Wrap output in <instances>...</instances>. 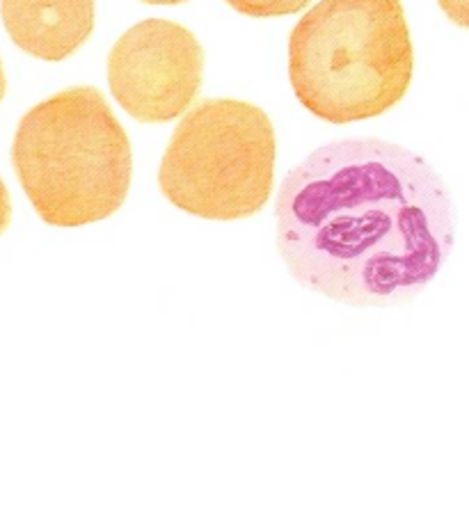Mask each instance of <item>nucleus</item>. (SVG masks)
<instances>
[{
  "mask_svg": "<svg viewBox=\"0 0 469 512\" xmlns=\"http://www.w3.org/2000/svg\"><path fill=\"white\" fill-rule=\"evenodd\" d=\"M5 92H7V78H5V71H3V62H0V101L5 99Z\"/></svg>",
  "mask_w": 469,
  "mask_h": 512,
  "instance_id": "10",
  "label": "nucleus"
},
{
  "mask_svg": "<svg viewBox=\"0 0 469 512\" xmlns=\"http://www.w3.org/2000/svg\"><path fill=\"white\" fill-rule=\"evenodd\" d=\"M12 222V202H10V192H7V186L0 179V236L5 234L7 227Z\"/></svg>",
  "mask_w": 469,
  "mask_h": 512,
  "instance_id": "9",
  "label": "nucleus"
},
{
  "mask_svg": "<svg viewBox=\"0 0 469 512\" xmlns=\"http://www.w3.org/2000/svg\"><path fill=\"white\" fill-rule=\"evenodd\" d=\"M412 67L401 0H321L289 37L293 92L330 124L392 110L408 92Z\"/></svg>",
  "mask_w": 469,
  "mask_h": 512,
  "instance_id": "3",
  "label": "nucleus"
},
{
  "mask_svg": "<svg viewBox=\"0 0 469 512\" xmlns=\"http://www.w3.org/2000/svg\"><path fill=\"white\" fill-rule=\"evenodd\" d=\"M204 51L193 32L163 19L126 30L110 51V92L133 119L172 122L190 108L202 87Z\"/></svg>",
  "mask_w": 469,
  "mask_h": 512,
  "instance_id": "5",
  "label": "nucleus"
},
{
  "mask_svg": "<svg viewBox=\"0 0 469 512\" xmlns=\"http://www.w3.org/2000/svg\"><path fill=\"white\" fill-rule=\"evenodd\" d=\"M142 3H147V5H179V3H186V0H142Z\"/></svg>",
  "mask_w": 469,
  "mask_h": 512,
  "instance_id": "11",
  "label": "nucleus"
},
{
  "mask_svg": "<svg viewBox=\"0 0 469 512\" xmlns=\"http://www.w3.org/2000/svg\"><path fill=\"white\" fill-rule=\"evenodd\" d=\"M275 215L293 279L351 307L412 300L456 240L442 176L415 151L376 138L316 149L286 174Z\"/></svg>",
  "mask_w": 469,
  "mask_h": 512,
  "instance_id": "1",
  "label": "nucleus"
},
{
  "mask_svg": "<svg viewBox=\"0 0 469 512\" xmlns=\"http://www.w3.org/2000/svg\"><path fill=\"white\" fill-rule=\"evenodd\" d=\"M442 12L449 16L451 23L460 28H469V0H437Z\"/></svg>",
  "mask_w": 469,
  "mask_h": 512,
  "instance_id": "8",
  "label": "nucleus"
},
{
  "mask_svg": "<svg viewBox=\"0 0 469 512\" xmlns=\"http://www.w3.org/2000/svg\"><path fill=\"white\" fill-rule=\"evenodd\" d=\"M7 35L46 62L76 53L94 30V0H0Z\"/></svg>",
  "mask_w": 469,
  "mask_h": 512,
  "instance_id": "6",
  "label": "nucleus"
},
{
  "mask_svg": "<svg viewBox=\"0 0 469 512\" xmlns=\"http://www.w3.org/2000/svg\"><path fill=\"white\" fill-rule=\"evenodd\" d=\"M12 165L39 218L65 229L115 215L133 176L129 135L97 87H71L28 110Z\"/></svg>",
  "mask_w": 469,
  "mask_h": 512,
  "instance_id": "2",
  "label": "nucleus"
},
{
  "mask_svg": "<svg viewBox=\"0 0 469 512\" xmlns=\"http://www.w3.org/2000/svg\"><path fill=\"white\" fill-rule=\"evenodd\" d=\"M232 10L254 19H270V16L296 14L312 0H225Z\"/></svg>",
  "mask_w": 469,
  "mask_h": 512,
  "instance_id": "7",
  "label": "nucleus"
},
{
  "mask_svg": "<svg viewBox=\"0 0 469 512\" xmlns=\"http://www.w3.org/2000/svg\"><path fill=\"white\" fill-rule=\"evenodd\" d=\"M275 154V128L264 110L209 99L181 119L158 170V186L168 202L202 220H245L270 199Z\"/></svg>",
  "mask_w": 469,
  "mask_h": 512,
  "instance_id": "4",
  "label": "nucleus"
}]
</instances>
